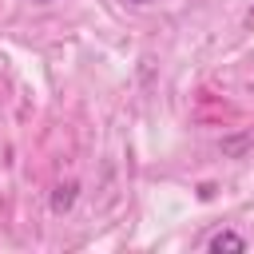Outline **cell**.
Instances as JSON below:
<instances>
[{
    "mask_svg": "<svg viewBox=\"0 0 254 254\" xmlns=\"http://www.w3.org/2000/svg\"><path fill=\"white\" fill-rule=\"evenodd\" d=\"M32 4H52V0H32Z\"/></svg>",
    "mask_w": 254,
    "mask_h": 254,
    "instance_id": "cell-4",
    "label": "cell"
},
{
    "mask_svg": "<svg viewBox=\"0 0 254 254\" xmlns=\"http://www.w3.org/2000/svg\"><path fill=\"white\" fill-rule=\"evenodd\" d=\"M210 254H246V238L234 234V230H218L210 242H206Z\"/></svg>",
    "mask_w": 254,
    "mask_h": 254,
    "instance_id": "cell-1",
    "label": "cell"
},
{
    "mask_svg": "<svg viewBox=\"0 0 254 254\" xmlns=\"http://www.w3.org/2000/svg\"><path fill=\"white\" fill-rule=\"evenodd\" d=\"M246 24H250V32H254V8H250V12H246Z\"/></svg>",
    "mask_w": 254,
    "mask_h": 254,
    "instance_id": "cell-3",
    "label": "cell"
},
{
    "mask_svg": "<svg viewBox=\"0 0 254 254\" xmlns=\"http://www.w3.org/2000/svg\"><path fill=\"white\" fill-rule=\"evenodd\" d=\"M135 4H151V0H135Z\"/></svg>",
    "mask_w": 254,
    "mask_h": 254,
    "instance_id": "cell-5",
    "label": "cell"
},
{
    "mask_svg": "<svg viewBox=\"0 0 254 254\" xmlns=\"http://www.w3.org/2000/svg\"><path fill=\"white\" fill-rule=\"evenodd\" d=\"M75 190H79L75 183H60V187H56V194H52V210H56V214L71 210V202H75Z\"/></svg>",
    "mask_w": 254,
    "mask_h": 254,
    "instance_id": "cell-2",
    "label": "cell"
}]
</instances>
